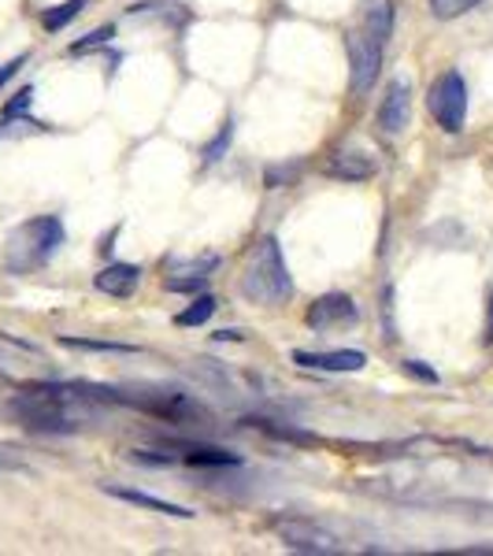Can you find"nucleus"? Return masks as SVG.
<instances>
[{
  "instance_id": "f257e3e1",
  "label": "nucleus",
  "mask_w": 493,
  "mask_h": 556,
  "mask_svg": "<svg viewBox=\"0 0 493 556\" xmlns=\"http://www.w3.org/2000/svg\"><path fill=\"white\" fill-rule=\"evenodd\" d=\"M8 412L38 434H75L89 416H97V401H89L75 382H41L15 393Z\"/></svg>"
},
{
  "instance_id": "f03ea898",
  "label": "nucleus",
  "mask_w": 493,
  "mask_h": 556,
  "mask_svg": "<svg viewBox=\"0 0 493 556\" xmlns=\"http://www.w3.org/2000/svg\"><path fill=\"white\" fill-rule=\"evenodd\" d=\"M241 293L253 304H267V308L293 298V278L275 235H264L249 249L245 271H241Z\"/></svg>"
},
{
  "instance_id": "7ed1b4c3",
  "label": "nucleus",
  "mask_w": 493,
  "mask_h": 556,
  "mask_svg": "<svg viewBox=\"0 0 493 556\" xmlns=\"http://www.w3.org/2000/svg\"><path fill=\"white\" fill-rule=\"evenodd\" d=\"M64 223L60 215H34L23 227H15L4 241V267L12 275H30L49 264L64 245Z\"/></svg>"
},
{
  "instance_id": "20e7f679",
  "label": "nucleus",
  "mask_w": 493,
  "mask_h": 556,
  "mask_svg": "<svg viewBox=\"0 0 493 556\" xmlns=\"http://www.w3.org/2000/svg\"><path fill=\"white\" fill-rule=\"evenodd\" d=\"M427 108L445 134H460L468 123V83L460 71H445L427 93Z\"/></svg>"
},
{
  "instance_id": "39448f33",
  "label": "nucleus",
  "mask_w": 493,
  "mask_h": 556,
  "mask_svg": "<svg viewBox=\"0 0 493 556\" xmlns=\"http://www.w3.org/2000/svg\"><path fill=\"white\" fill-rule=\"evenodd\" d=\"M271 531L282 538L286 549L312 553V556H334V553H345V542H342V538L330 531V527L316 523V519H304V516L275 519Z\"/></svg>"
},
{
  "instance_id": "423d86ee",
  "label": "nucleus",
  "mask_w": 493,
  "mask_h": 556,
  "mask_svg": "<svg viewBox=\"0 0 493 556\" xmlns=\"http://www.w3.org/2000/svg\"><path fill=\"white\" fill-rule=\"evenodd\" d=\"M345 52H349V75H353V93H371L375 78L382 71V45L367 34H349L345 38Z\"/></svg>"
},
{
  "instance_id": "0eeeda50",
  "label": "nucleus",
  "mask_w": 493,
  "mask_h": 556,
  "mask_svg": "<svg viewBox=\"0 0 493 556\" xmlns=\"http://www.w3.org/2000/svg\"><path fill=\"white\" fill-rule=\"evenodd\" d=\"M304 323L312 330H334V327H356L361 323V308L349 293H327V298L312 301V308L304 312Z\"/></svg>"
},
{
  "instance_id": "6e6552de",
  "label": "nucleus",
  "mask_w": 493,
  "mask_h": 556,
  "mask_svg": "<svg viewBox=\"0 0 493 556\" xmlns=\"http://www.w3.org/2000/svg\"><path fill=\"white\" fill-rule=\"evenodd\" d=\"M164 450H172L178 456V464H190V468H238L241 464L238 453L204 442H164Z\"/></svg>"
},
{
  "instance_id": "1a4fd4ad",
  "label": "nucleus",
  "mask_w": 493,
  "mask_h": 556,
  "mask_svg": "<svg viewBox=\"0 0 493 556\" xmlns=\"http://www.w3.org/2000/svg\"><path fill=\"white\" fill-rule=\"evenodd\" d=\"M293 364L308 367V371H364L367 356L361 353V349H334V353H308V349H298L293 353Z\"/></svg>"
},
{
  "instance_id": "9d476101",
  "label": "nucleus",
  "mask_w": 493,
  "mask_h": 556,
  "mask_svg": "<svg viewBox=\"0 0 493 556\" xmlns=\"http://www.w3.org/2000/svg\"><path fill=\"white\" fill-rule=\"evenodd\" d=\"M93 286L101 293H108V298L127 301L138 293V286H141V267L138 264H108L104 271L93 275Z\"/></svg>"
},
{
  "instance_id": "9b49d317",
  "label": "nucleus",
  "mask_w": 493,
  "mask_h": 556,
  "mask_svg": "<svg viewBox=\"0 0 493 556\" xmlns=\"http://www.w3.org/2000/svg\"><path fill=\"white\" fill-rule=\"evenodd\" d=\"M108 497L115 501H127V505H138V508H149V513H160V516H175V519H193L197 513L186 505H175V501H164V497H152L146 490H130V486H101Z\"/></svg>"
},
{
  "instance_id": "f8f14e48",
  "label": "nucleus",
  "mask_w": 493,
  "mask_h": 556,
  "mask_svg": "<svg viewBox=\"0 0 493 556\" xmlns=\"http://www.w3.org/2000/svg\"><path fill=\"white\" fill-rule=\"evenodd\" d=\"M327 175L330 178H342V182H367L375 175V160L367 156L361 149H342L330 156L327 164Z\"/></svg>"
},
{
  "instance_id": "ddd939ff",
  "label": "nucleus",
  "mask_w": 493,
  "mask_h": 556,
  "mask_svg": "<svg viewBox=\"0 0 493 556\" xmlns=\"http://www.w3.org/2000/svg\"><path fill=\"white\" fill-rule=\"evenodd\" d=\"M408 123V86L401 78H393L387 86V97H382V108H379V127L387 134H401Z\"/></svg>"
},
{
  "instance_id": "4468645a",
  "label": "nucleus",
  "mask_w": 493,
  "mask_h": 556,
  "mask_svg": "<svg viewBox=\"0 0 493 556\" xmlns=\"http://www.w3.org/2000/svg\"><path fill=\"white\" fill-rule=\"evenodd\" d=\"M364 23H367V38L387 45L393 38V4H390V0H371Z\"/></svg>"
},
{
  "instance_id": "2eb2a0df",
  "label": "nucleus",
  "mask_w": 493,
  "mask_h": 556,
  "mask_svg": "<svg viewBox=\"0 0 493 556\" xmlns=\"http://www.w3.org/2000/svg\"><path fill=\"white\" fill-rule=\"evenodd\" d=\"M215 316V298L212 293H197L190 308H182L175 316V327H201V323H208Z\"/></svg>"
},
{
  "instance_id": "dca6fc26",
  "label": "nucleus",
  "mask_w": 493,
  "mask_h": 556,
  "mask_svg": "<svg viewBox=\"0 0 493 556\" xmlns=\"http://www.w3.org/2000/svg\"><path fill=\"white\" fill-rule=\"evenodd\" d=\"M86 4H89V0H64V4L49 8V12L41 15L45 30H49V34H60L71 20H75V15H83V8H86Z\"/></svg>"
},
{
  "instance_id": "f3484780",
  "label": "nucleus",
  "mask_w": 493,
  "mask_h": 556,
  "mask_svg": "<svg viewBox=\"0 0 493 556\" xmlns=\"http://www.w3.org/2000/svg\"><path fill=\"white\" fill-rule=\"evenodd\" d=\"M249 427H260L264 434H271V438H279V442H301V445H319V438L316 434H304V430L298 427H279L275 419H245Z\"/></svg>"
},
{
  "instance_id": "a211bd4d",
  "label": "nucleus",
  "mask_w": 493,
  "mask_h": 556,
  "mask_svg": "<svg viewBox=\"0 0 493 556\" xmlns=\"http://www.w3.org/2000/svg\"><path fill=\"white\" fill-rule=\"evenodd\" d=\"M64 349H86V353H138V345H127V342H101V338H71L64 334L60 338Z\"/></svg>"
},
{
  "instance_id": "6ab92c4d",
  "label": "nucleus",
  "mask_w": 493,
  "mask_h": 556,
  "mask_svg": "<svg viewBox=\"0 0 493 556\" xmlns=\"http://www.w3.org/2000/svg\"><path fill=\"white\" fill-rule=\"evenodd\" d=\"M219 267V256H201V260H164V271L167 275H212Z\"/></svg>"
},
{
  "instance_id": "aec40b11",
  "label": "nucleus",
  "mask_w": 493,
  "mask_h": 556,
  "mask_svg": "<svg viewBox=\"0 0 493 556\" xmlns=\"http://www.w3.org/2000/svg\"><path fill=\"white\" fill-rule=\"evenodd\" d=\"M482 0H430V15L442 23L450 20H460L464 12H471V8H479Z\"/></svg>"
},
{
  "instance_id": "412c9836",
  "label": "nucleus",
  "mask_w": 493,
  "mask_h": 556,
  "mask_svg": "<svg viewBox=\"0 0 493 556\" xmlns=\"http://www.w3.org/2000/svg\"><path fill=\"white\" fill-rule=\"evenodd\" d=\"M230 141H235V119H227L219 127V134H215V138L208 141V146H204V164H215V160H223L227 156V149H230Z\"/></svg>"
},
{
  "instance_id": "4be33fe9",
  "label": "nucleus",
  "mask_w": 493,
  "mask_h": 556,
  "mask_svg": "<svg viewBox=\"0 0 493 556\" xmlns=\"http://www.w3.org/2000/svg\"><path fill=\"white\" fill-rule=\"evenodd\" d=\"M112 38H115V26H97L93 34H86L83 41L71 45V56H86L93 49H104V45H112Z\"/></svg>"
},
{
  "instance_id": "5701e85b",
  "label": "nucleus",
  "mask_w": 493,
  "mask_h": 556,
  "mask_svg": "<svg viewBox=\"0 0 493 556\" xmlns=\"http://www.w3.org/2000/svg\"><path fill=\"white\" fill-rule=\"evenodd\" d=\"M298 178H301V164H290V167H286V164H271L264 172V186H267V190H282V186H293Z\"/></svg>"
},
{
  "instance_id": "b1692460",
  "label": "nucleus",
  "mask_w": 493,
  "mask_h": 556,
  "mask_svg": "<svg viewBox=\"0 0 493 556\" xmlns=\"http://www.w3.org/2000/svg\"><path fill=\"white\" fill-rule=\"evenodd\" d=\"M208 275H172L167 278V290L172 293H204Z\"/></svg>"
},
{
  "instance_id": "393cba45",
  "label": "nucleus",
  "mask_w": 493,
  "mask_h": 556,
  "mask_svg": "<svg viewBox=\"0 0 493 556\" xmlns=\"http://www.w3.org/2000/svg\"><path fill=\"white\" fill-rule=\"evenodd\" d=\"M401 375H408V379H416V382H427V386L442 382V375H438L434 367H427L424 361H401Z\"/></svg>"
},
{
  "instance_id": "a878e982",
  "label": "nucleus",
  "mask_w": 493,
  "mask_h": 556,
  "mask_svg": "<svg viewBox=\"0 0 493 556\" xmlns=\"http://www.w3.org/2000/svg\"><path fill=\"white\" fill-rule=\"evenodd\" d=\"M30 101H34V89L30 86H23L20 93L8 101V108H4V119H12V115H26V108H30Z\"/></svg>"
},
{
  "instance_id": "bb28decb",
  "label": "nucleus",
  "mask_w": 493,
  "mask_h": 556,
  "mask_svg": "<svg viewBox=\"0 0 493 556\" xmlns=\"http://www.w3.org/2000/svg\"><path fill=\"white\" fill-rule=\"evenodd\" d=\"M0 475H30V468L20 460V456H8L0 453Z\"/></svg>"
},
{
  "instance_id": "cd10ccee",
  "label": "nucleus",
  "mask_w": 493,
  "mask_h": 556,
  "mask_svg": "<svg viewBox=\"0 0 493 556\" xmlns=\"http://www.w3.org/2000/svg\"><path fill=\"white\" fill-rule=\"evenodd\" d=\"M23 64H26V52H23V56H15V60H8V64L0 67V89H4L8 83H12L15 75H20V67H23Z\"/></svg>"
},
{
  "instance_id": "c85d7f7f",
  "label": "nucleus",
  "mask_w": 493,
  "mask_h": 556,
  "mask_svg": "<svg viewBox=\"0 0 493 556\" xmlns=\"http://www.w3.org/2000/svg\"><path fill=\"white\" fill-rule=\"evenodd\" d=\"M382 316H387V338H393V286H382Z\"/></svg>"
},
{
  "instance_id": "c756f323",
  "label": "nucleus",
  "mask_w": 493,
  "mask_h": 556,
  "mask_svg": "<svg viewBox=\"0 0 493 556\" xmlns=\"http://www.w3.org/2000/svg\"><path fill=\"white\" fill-rule=\"evenodd\" d=\"M486 345H493V286L486 293Z\"/></svg>"
},
{
  "instance_id": "7c9ffc66",
  "label": "nucleus",
  "mask_w": 493,
  "mask_h": 556,
  "mask_svg": "<svg viewBox=\"0 0 493 556\" xmlns=\"http://www.w3.org/2000/svg\"><path fill=\"white\" fill-rule=\"evenodd\" d=\"M115 238H119V227H112V230H108V235L101 238V245H97V249H101V256H108V253H112V249H115L112 241H115Z\"/></svg>"
},
{
  "instance_id": "2f4dec72",
  "label": "nucleus",
  "mask_w": 493,
  "mask_h": 556,
  "mask_svg": "<svg viewBox=\"0 0 493 556\" xmlns=\"http://www.w3.org/2000/svg\"><path fill=\"white\" fill-rule=\"evenodd\" d=\"M212 338L215 342H241L245 334H241V330H219V334H212Z\"/></svg>"
}]
</instances>
